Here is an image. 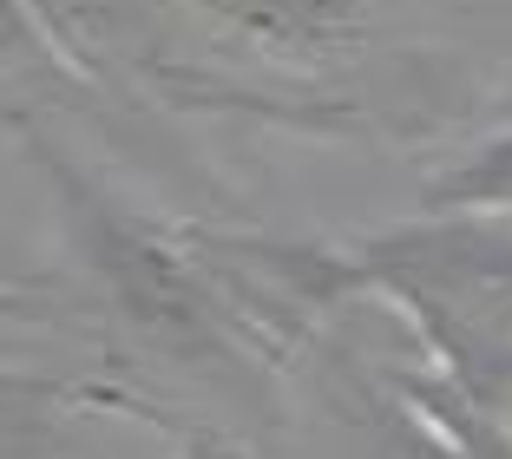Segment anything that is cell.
Masks as SVG:
<instances>
[{"label":"cell","mask_w":512,"mask_h":459,"mask_svg":"<svg viewBox=\"0 0 512 459\" xmlns=\"http://www.w3.org/2000/svg\"><path fill=\"white\" fill-rule=\"evenodd\" d=\"M362 276L388 282L467 387L499 394L512 374V210H434L362 243Z\"/></svg>","instance_id":"2"},{"label":"cell","mask_w":512,"mask_h":459,"mask_svg":"<svg viewBox=\"0 0 512 459\" xmlns=\"http://www.w3.org/2000/svg\"><path fill=\"white\" fill-rule=\"evenodd\" d=\"M40 27H46V14H33V0H0V92H7V79L20 66H33L46 53Z\"/></svg>","instance_id":"5"},{"label":"cell","mask_w":512,"mask_h":459,"mask_svg":"<svg viewBox=\"0 0 512 459\" xmlns=\"http://www.w3.org/2000/svg\"><path fill=\"white\" fill-rule=\"evenodd\" d=\"M0 459H53V420L0 381Z\"/></svg>","instance_id":"4"},{"label":"cell","mask_w":512,"mask_h":459,"mask_svg":"<svg viewBox=\"0 0 512 459\" xmlns=\"http://www.w3.org/2000/svg\"><path fill=\"white\" fill-rule=\"evenodd\" d=\"M427 210H512V125L427 184Z\"/></svg>","instance_id":"3"},{"label":"cell","mask_w":512,"mask_h":459,"mask_svg":"<svg viewBox=\"0 0 512 459\" xmlns=\"http://www.w3.org/2000/svg\"><path fill=\"white\" fill-rule=\"evenodd\" d=\"M158 27L125 33L178 86L250 92L302 125L362 86L381 60L375 0H145Z\"/></svg>","instance_id":"1"}]
</instances>
